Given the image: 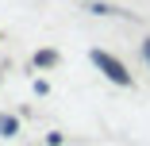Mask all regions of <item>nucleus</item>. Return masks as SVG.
<instances>
[{"label": "nucleus", "mask_w": 150, "mask_h": 146, "mask_svg": "<svg viewBox=\"0 0 150 146\" xmlns=\"http://www.w3.org/2000/svg\"><path fill=\"white\" fill-rule=\"evenodd\" d=\"M93 62H96L100 73H108V81H115V85H131V73L123 69V62H119V58H112V54H104V50H93Z\"/></svg>", "instance_id": "obj_1"}, {"label": "nucleus", "mask_w": 150, "mask_h": 146, "mask_svg": "<svg viewBox=\"0 0 150 146\" xmlns=\"http://www.w3.org/2000/svg\"><path fill=\"white\" fill-rule=\"evenodd\" d=\"M0 131H4V135H16V119H12V115H0Z\"/></svg>", "instance_id": "obj_2"}, {"label": "nucleus", "mask_w": 150, "mask_h": 146, "mask_svg": "<svg viewBox=\"0 0 150 146\" xmlns=\"http://www.w3.org/2000/svg\"><path fill=\"white\" fill-rule=\"evenodd\" d=\"M142 54H146V62H150V42H146V46H142Z\"/></svg>", "instance_id": "obj_3"}]
</instances>
